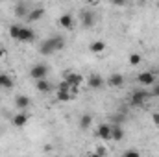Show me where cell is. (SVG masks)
<instances>
[{
    "label": "cell",
    "mask_w": 159,
    "mask_h": 157,
    "mask_svg": "<svg viewBox=\"0 0 159 157\" xmlns=\"http://www.w3.org/2000/svg\"><path fill=\"white\" fill-rule=\"evenodd\" d=\"M89 157H100V155H98V154H91Z\"/></svg>",
    "instance_id": "cell-30"
},
{
    "label": "cell",
    "mask_w": 159,
    "mask_h": 157,
    "mask_svg": "<svg viewBox=\"0 0 159 157\" xmlns=\"http://www.w3.org/2000/svg\"><path fill=\"white\" fill-rule=\"evenodd\" d=\"M43 15H44V7H43V6H34L26 20H28V22H37V20L43 19Z\"/></svg>",
    "instance_id": "cell-10"
},
{
    "label": "cell",
    "mask_w": 159,
    "mask_h": 157,
    "mask_svg": "<svg viewBox=\"0 0 159 157\" xmlns=\"http://www.w3.org/2000/svg\"><path fill=\"white\" fill-rule=\"evenodd\" d=\"M141 59H143V57H141V54H131V56H129V65H133V67H135V65H139V63H141Z\"/></svg>",
    "instance_id": "cell-23"
},
{
    "label": "cell",
    "mask_w": 159,
    "mask_h": 157,
    "mask_svg": "<svg viewBox=\"0 0 159 157\" xmlns=\"http://www.w3.org/2000/svg\"><path fill=\"white\" fill-rule=\"evenodd\" d=\"M96 135H98L102 141H111V124L102 122V124L96 128Z\"/></svg>",
    "instance_id": "cell-8"
},
{
    "label": "cell",
    "mask_w": 159,
    "mask_h": 157,
    "mask_svg": "<svg viewBox=\"0 0 159 157\" xmlns=\"http://www.w3.org/2000/svg\"><path fill=\"white\" fill-rule=\"evenodd\" d=\"M124 139V129L119 124H111V141H122Z\"/></svg>",
    "instance_id": "cell-17"
},
{
    "label": "cell",
    "mask_w": 159,
    "mask_h": 157,
    "mask_svg": "<svg viewBox=\"0 0 159 157\" xmlns=\"http://www.w3.org/2000/svg\"><path fill=\"white\" fill-rule=\"evenodd\" d=\"M28 124V115L24 113V111H19L15 117H13V126L15 128H24Z\"/></svg>",
    "instance_id": "cell-15"
},
{
    "label": "cell",
    "mask_w": 159,
    "mask_h": 157,
    "mask_svg": "<svg viewBox=\"0 0 159 157\" xmlns=\"http://www.w3.org/2000/svg\"><path fill=\"white\" fill-rule=\"evenodd\" d=\"M124 74H119V72H113V74H109V78H107V85L111 87V89H119L124 85Z\"/></svg>",
    "instance_id": "cell-9"
},
{
    "label": "cell",
    "mask_w": 159,
    "mask_h": 157,
    "mask_svg": "<svg viewBox=\"0 0 159 157\" xmlns=\"http://www.w3.org/2000/svg\"><path fill=\"white\" fill-rule=\"evenodd\" d=\"M39 54L41 56H52V54H56V50L52 48V44L48 43V39H44L39 44Z\"/></svg>",
    "instance_id": "cell-18"
},
{
    "label": "cell",
    "mask_w": 159,
    "mask_h": 157,
    "mask_svg": "<svg viewBox=\"0 0 159 157\" xmlns=\"http://www.w3.org/2000/svg\"><path fill=\"white\" fill-rule=\"evenodd\" d=\"M87 83H89V87H91V89L100 91V89L104 87V78H102L100 74H91L89 79H87Z\"/></svg>",
    "instance_id": "cell-12"
},
{
    "label": "cell",
    "mask_w": 159,
    "mask_h": 157,
    "mask_svg": "<svg viewBox=\"0 0 159 157\" xmlns=\"http://www.w3.org/2000/svg\"><path fill=\"white\" fill-rule=\"evenodd\" d=\"M35 89H37L39 92H50L54 87H52V83H50L48 79H39V81H35Z\"/></svg>",
    "instance_id": "cell-19"
},
{
    "label": "cell",
    "mask_w": 159,
    "mask_h": 157,
    "mask_svg": "<svg viewBox=\"0 0 159 157\" xmlns=\"http://www.w3.org/2000/svg\"><path fill=\"white\" fill-rule=\"evenodd\" d=\"M152 96H159V83L157 85H154V89H152Z\"/></svg>",
    "instance_id": "cell-27"
},
{
    "label": "cell",
    "mask_w": 159,
    "mask_h": 157,
    "mask_svg": "<svg viewBox=\"0 0 159 157\" xmlns=\"http://www.w3.org/2000/svg\"><path fill=\"white\" fill-rule=\"evenodd\" d=\"M32 4H28V2H17L15 4V7H13V11H15V15L19 17V19H28V15H30V11H32Z\"/></svg>",
    "instance_id": "cell-3"
},
{
    "label": "cell",
    "mask_w": 159,
    "mask_h": 157,
    "mask_svg": "<svg viewBox=\"0 0 159 157\" xmlns=\"http://www.w3.org/2000/svg\"><path fill=\"white\" fill-rule=\"evenodd\" d=\"M9 37L19 43H34L35 41V34L32 28L28 26H19V24H11L9 26Z\"/></svg>",
    "instance_id": "cell-1"
},
{
    "label": "cell",
    "mask_w": 159,
    "mask_h": 157,
    "mask_svg": "<svg viewBox=\"0 0 159 157\" xmlns=\"http://www.w3.org/2000/svg\"><path fill=\"white\" fill-rule=\"evenodd\" d=\"M137 81H139V85L154 87V85H156V74H154V72H150V70H144V72L137 74Z\"/></svg>",
    "instance_id": "cell-4"
},
{
    "label": "cell",
    "mask_w": 159,
    "mask_h": 157,
    "mask_svg": "<svg viewBox=\"0 0 159 157\" xmlns=\"http://www.w3.org/2000/svg\"><path fill=\"white\" fill-rule=\"evenodd\" d=\"M46 74H48V67L44 63H37L30 69V76L34 81H39V79H46Z\"/></svg>",
    "instance_id": "cell-2"
},
{
    "label": "cell",
    "mask_w": 159,
    "mask_h": 157,
    "mask_svg": "<svg viewBox=\"0 0 159 157\" xmlns=\"http://www.w3.org/2000/svg\"><path fill=\"white\" fill-rule=\"evenodd\" d=\"M122 157H141V154H139L137 150H126Z\"/></svg>",
    "instance_id": "cell-25"
},
{
    "label": "cell",
    "mask_w": 159,
    "mask_h": 157,
    "mask_svg": "<svg viewBox=\"0 0 159 157\" xmlns=\"http://www.w3.org/2000/svg\"><path fill=\"white\" fill-rule=\"evenodd\" d=\"M4 56H6V48H2V46H0V57H4Z\"/></svg>",
    "instance_id": "cell-29"
},
{
    "label": "cell",
    "mask_w": 159,
    "mask_h": 157,
    "mask_svg": "<svg viewBox=\"0 0 159 157\" xmlns=\"http://www.w3.org/2000/svg\"><path fill=\"white\" fill-rule=\"evenodd\" d=\"M91 124H93V117L91 115H83L80 118V129H89Z\"/></svg>",
    "instance_id": "cell-21"
},
{
    "label": "cell",
    "mask_w": 159,
    "mask_h": 157,
    "mask_svg": "<svg viewBox=\"0 0 159 157\" xmlns=\"http://www.w3.org/2000/svg\"><path fill=\"white\" fill-rule=\"evenodd\" d=\"M28 105H30V98H28L26 94H19V96L15 98V107H17L19 111H24Z\"/></svg>",
    "instance_id": "cell-16"
},
{
    "label": "cell",
    "mask_w": 159,
    "mask_h": 157,
    "mask_svg": "<svg viewBox=\"0 0 159 157\" xmlns=\"http://www.w3.org/2000/svg\"><path fill=\"white\" fill-rule=\"evenodd\" d=\"M89 50H91L93 54H100V52L106 50V43H104V41H93L91 46H89Z\"/></svg>",
    "instance_id": "cell-20"
},
{
    "label": "cell",
    "mask_w": 159,
    "mask_h": 157,
    "mask_svg": "<svg viewBox=\"0 0 159 157\" xmlns=\"http://www.w3.org/2000/svg\"><path fill=\"white\" fill-rule=\"evenodd\" d=\"M56 92H57V100H59V102H69V100L72 98L70 92H65V91H56Z\"/></svg>",
    "instance_id": "cell-22"
},
{
    "label": "cell",
    "mask_w": 159,
    "mask_h": 157,
    "mask_svg": "<svg viewBox=\"0 0 159 157\" xmlns=\"http://www.w3.org/2000/svg\"><path fill=\"white\" fill-rule=\"evenodd\" d=\"M80 20H81V26H83V28H93V26L96 24V17H94L93 11H83V13L80 15Z\"/></svg>",
    "instance_id": "cell-7"
},
{
    "label": "cell",
    "mask_w": 159,
    "mask_h": 157,
    "mask_svg": "<svg viewBox=\"0 0 159 157\" xmlns=\"http://www.w3.org/2000/svg\"><path fill=\"white\" fill-rule=\"evenodd\" d=\"M57 22H59V26H61L63 30H72V26H74V17H72L70 13H63Z\"/></svg>",
    "instance_id": "cell-11"
},
{
    "label": "cell",
    "mask_w": 159,
    "mask_h": 157,
    "mask_svg": "<svg viewBox=\"0 0 159 157\" xmlns=\"http://www.w3.org/2000/svg\"><path fill=\"white\" fill-rule=\"evenodd\" d=\"M56 91H65V92H70V85H69V83L63 79V81L57 85V89H56Z\"/></svg>",
    "instance_id": "cell-24"
},
{
    "label": "cell",
    "mask_w": 159,
    "mask_h": 157,
    "mask_svg": "<svg viewBox=\"0 0 159 157\" xmlns=\"http://www.w3.org/2000/svg\"><path fill=\"white\" fill-rule=\"evenodd\" d=\"M48 43L52 44V48H54L56 52H59V50L65 48V37H63V35H50V37H48Z\"/></svg>",
    "instance_id": "cell-13"
},
{
    "label": "cell",
    "mask_w": 159,
    "mask_h": 157,
    "mask_svg": "<svg viewBox=\"0 0 159 157\" xmlns=\"http://www.w3.org/2000/svg\"><path fill=\"white\" fill-rule=\"evenodd\" d=\"M63 79L70 85V91H72V89H80V85H81V81H83L81 74H78V72H65Z\"/></svg>",
    "instance_id": "cell-6"
},
{
    "label": "cell",
    "mask_w": 159,
    "mask_h": 157,
    "mask_svg": "<svg viewBox=\"0 0 159 157\" xmlns=\"http://www.w3.org/2000/svg\"><path fill=\"white\" fill-rule=\"evenodd\" d=\"M146 98H148V92H144V91L137 89V91H133V92H131L129 104H131V105H135V107H139V105H144V104H146Z\"/></svg>",
    "instance_id": "cell-5"
},
{
    "label": "cell",
    "mask_w": 159,
    "mask_h": 157,
    "mask_svg": "<svg viewBox=\"0 0 159 157\" xmlns=\"http://www.w3.org/2000/svg\"><path fill=\"white\" fill-rule=\"evenodd\" d=\"M152 120H154L156 126H159V113H154V115H152Z\"/></svg>",
    "instance_id": "cell-28"
},
{
    "label": "cell",
    "mask_w": 159,
    "mask_h": 157,
    "mask_svg": "<svg viewBox=\"0 0 159 157\" xmlns=\"http://www.w3.org/2000/svg\"><path fill=\"white\" fill-rule=\"evenodd\" d=\"M13 85H15V81H13V78H11L9 74H6V72H0V89L11 91V89H13Z\"/></svg>",
    "instance_id": "cell-14"
},
{
    "label": "cell",
    "mask_w": 159,
    "mask_h": 157,
    "mask_svg": "<svg viewBox=\"0 0 159 157\" xmlns=\"http://www.w3.org/2000/svg\"><path fill=\"white\" fill-rule=\"evenodd\" d=\"M94 154H98V155H100V157H104V155H106V148H104V146H98Z\"/></svg>",
    "instance_id": "cell-26"
}]
</instances>
